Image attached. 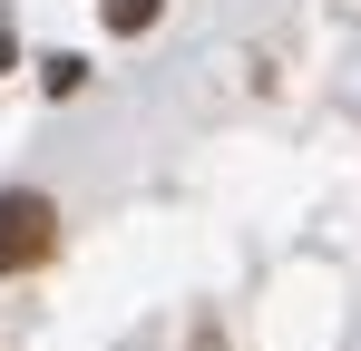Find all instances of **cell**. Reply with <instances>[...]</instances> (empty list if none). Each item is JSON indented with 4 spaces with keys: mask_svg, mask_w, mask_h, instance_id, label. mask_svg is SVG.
<instances>
[{
    "mask_svg": "<svg viewBox=\"0 0 361 351\" xmlns=\"http://www.w3.org/2000/svg\"><path fill=\"white\" fill-rule=\"evenodd\" d=\"M59 254V205L30 185H0V273H39Z\"/></svg>",
    "mask_w": 361,
    "mask_h": 351,
    "instance_id": "obj_1",
    "label": "cell"
},
{
    "mask_svg": "<svg viewBox=\"0 0 361 351\" xmlns=\"http://www.w3.org/2000/svg\"><path fill=\"white\" fill-rule=\"evenodd\" d=\"M98 10H108V30L137 39V30H157V10H166V0H98Z\"/></svg>",
    "mask_w": 361,
    "mask_h": 351,
    "instance_id": "obj_2",
    "label": "cell"
}]
</instances>
